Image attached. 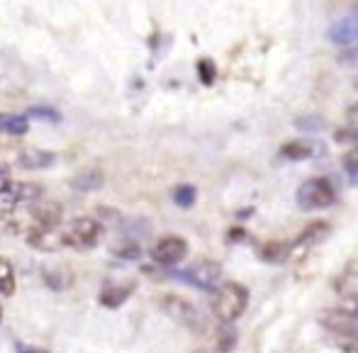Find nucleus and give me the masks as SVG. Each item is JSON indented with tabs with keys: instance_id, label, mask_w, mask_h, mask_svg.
Returning <instances> with one entry per match:
<instances>
[{
	"instance_id": "nucleus-31",
	"label": "nucleus",
	"mask_w": 358,
	"mask_h": 353,
	"mask_svg": "<svg viewBox=\"0 0 358 353\" xmlns=\"http://www.w3.org/2000/svg\"><path fill=\"white\" fill-rule=\"evenodd\" d=\"M354 88H356V90H358V78H356V80H354Z\"/></svg>"
},
{
	"instance_id": "nucleus-20",
	"label": "nucleus",
	"mask_w": 358,
	"mask_h": 353,
	"mask_svg": "<svg viewBox=\"0 0 358 353\" xmlns=\"http://www.w3.org/2000/svg\"><path fill=\"white\" fill-rule=\"evenodd\" d=\"M15 292V273L8 259H0V295H13Z\"/></svg>"
},
{
	"instance_id": "nucleus-23",
	"label": "nucleus",
	"mask_w": 358,
	"mask_h": 353,
	"mask_svg": "<svg viewBox=\"0 0 358 353\" xmlns=\"http://www.w3.org/2000/svg\"><path fill=\"white\" fill-rule=\"evenodd\" d=\"M297 129H305V132H320L324 127V120L317 117V115H310V117H300L297 120Z\"/></svg>"
},
{
	"instance_id": "nucleus-15",
	"label": "nucleus",
	"mask_w": 358,
	"mask_h": 353,
	"mask_svg": "<svg viewBox=\"0 0 358 353\" xmlns=\"http://www.w3.org/2000/svg\"><path fill=\"white\" fill-rule=\"evenodd\" d=\"M132 290H134L132 282H127V285H105V290L100 292V302L105 307H120L132 295Z\"/></svg>"
},
{
	"instance_id": "nucleus-24",
	"label": "nucleus",
	"mask_w": 358,
	"mask_h": 353,
	"mask_svg": "<svg viewBox=\"0 0 358 353\" xmlns=\"http://www.w3.org/2000/svg\"><path fill=\"white\" fill-rule=\"evenodd\" d=\"M339 64L346 69H358V47L346 49V52L339 54Z\"/></svg>"
},
{
	"instance_id": "nucleus-10",
	"label": "nucleus",
	"mask_w": 358,
	"mask_h": 353,
	"mask_svg": "<svg viewBox=\"0 0 358 353\" xmlns=\"http://www.w3.org/2000/svg\"><path fill=\"white\" fill-rule=\"evenodd\" d=\"M327 37H329L334 44H341V47L358 42V17L356 15H349V17L336 20V22L329 27V32H327Z\"/></svg>"
},
{
	"instance_id": "nucleus-30",
	"label": "nucleus",
	"mask_w": 358,
	"mask_h": 353,
	"mask_svg": "<svg viewBox=\"0 0 358 353\" xmlns=\"http://www.w3.org/2000/svg\"><path fill=\"white\" fill-rule=\"evenodd\" d=\"M354 15L358 17V0H356V5H354Z\"/></svg>"
},
{
	"instance_id": "nucleus-29",
	"label": "nucleus",
	"mask_w": 358,
	"mask_h": 353,
	"mask_svg": "<svg viewBox=\"0 0 358 353\" xmlns=\"http://www.w3.org/2000/svg\"><path fill=\"white\" fill-rule=\"evenodd\" d=\"M17 351H20V353H44V351H37V349H22V346H20Z\"/></svg>"
},
{
	"instance_id": "nucleus-9",
	"label": "nucleus",
	"mask_w": 358,
	"mask_h": 353,
	"mask_svg": "<svg viewBox=\"0 0 358 353\" xmlns=\"http://www.w3.org/2000/svg\"><path fill=\"white\" fill-rule=\"evenodd\" d=\"M27 241L39 251H59L66 246L64 231H57V226H37L27 234Z\"/></svg>"
},
{
	"instance_id": "nucleus-1",
	"label": "nucleus",
	"mask_w": 358,
	"mask_h": 353,
	"mask_svg": "<svg viewBox=\"0 0 358 353\" xmlns=\"http://www.w3.org/2000/svg\"><path fill=\"white\" fill-rule=\"evenodd\" d=\"M246 305H249V290L244 285H239V282H224L215 292L213 312L222 324H231V322L244 315Z\"/></svg>"
},
{
	"instance_id": "nucleus-4",
	"label": "nucleus",
	"mask_w": 358,
	"mask_h": 353,
	"mask_svg": "<svg viewBox=\"0 0 358 353\" xmlns=\"http://www.w3.org/2000/svg\"><path fill=\"white\" fill-rule=\"evenodd\" d=\"M100 234H103V224L98 219H93V217H78V219H73L66 226L64 241L71 249H90L100 239Z\"/></svg>"
},
{
	"instance_id": "nucleus-11",
	"label": "nucleus",
	"mask_w": 358,
	"mask_h": 353,
	"mask_svg": "<svg viewBox=\"0 0 358 353\" xmlns=\"http://www.w3.org/2000/svg\"><path fill=\"white\" fill-rule=\"evenodd\" d=\"M292 249H295L292 241H268V244L259 249V256L266 264H285L290 259Z\"/></svg>"
},
{
	"instance_id": "nucleus-19",
	"label": "nucleus",
	"mask_w": 358,
	"mask_h": 353,
	"mask_svg": "<svg viewBox=\"0 0 358 353\" xmlns=\"http://www.w3.org/2000/svg\"><path fill=\"white\" fill-rule=\"evenodd\" d=\"M283 156L285 159H292V161H300V159H310L312 156V146L307 141H287L283 144Z\"/></svg>"
},
{
	"instance_id": "nucleus-17",
	"label": "nucleus",
	"mask_w": 358,
	"mask_h": 353,
	"mask_svg": "<svg viewBox=\"0 0 358 353\" xmlns=\"http://www.w3.org/2000/svg\"><path fill=\"white\" fill-rule=\"evenodd\" d=\"M32 215L39 222V226H57L62 222V208L54 203H44L39 208H32Z\"/></svg>"
},
{
	"instance_id": "nucleus-26",
	"label": "nucleus",
	"mask_w": 358,
	"mask_h": 353,
	"mask_svg": "<svg viewBox=\"0 0 358 353\" xmlns=\"http://www.w3.org/2000/svg\"><path fill=\"white\" fill-rule=\"evenodd\" d=\"M117 254L124 256V259H137V256L142 254V249H139V246L132 241V244H124L122 249H117Z\"/></svg>"
},
{
	"instance_id": "nucleus-3",
	"label": "nucleus",
	"mask_w": 358,
	"mask_h": 353,
	"mask_svg": "<svg viewBox=\"0 0 358 353\" xmlns=\"http://www.w3.org/2000/svg\"><path fill=\"white\" fill-rule=\"evenodd\" d=\"M37 198H42V188L34 183H15V180L0 183V219L13 215L20 203H34Z\"/></svg>"
},
{
	"instance_id": "nucleus-12",
	"label": "nucleus",
	"mask_w": 358,
	"mask_h": 353,
	"mask_svg": "<svg viewBox=\"0 0 358 353\" xmlns=\"http://www.w3.org/2000/svg\"><path fill=\"white\" fill-rule=\"evenodd\" d=\"M57 161V156L52 151H39V149H24L17 156V164L27 171H37V168H49V166Z\"/></svg>"
},
{
	"instance_id": "nucleus-22",
	"label": "nucleus",
	"mask_w": 358,
	"mask_h": 353,
	"mask_svg": "<svg viewBox=\"0 0 358 353\" xmlns=\"http://www.w3.org/2000/svg\"><path fill=\"white\" fill-rule=\"evenodd\" d=\"M341 164H344V171L351 175V178H358V144L351 151H346V156H344Z\"/></svg>"
},
{
	"instance_id": "nucleus-14",
	"label": "nucleus",
	"mask_w": 358,
	"mask_h": 353,
	"mask_svg": "<svg viewBox=\"0 0 358 353\" xmlns=\"http://www.w3.org/2000/svg\"><path fill=\"white\" fill-rule=\"evenodd\" d=\"M236 346V331L231 329L229 324H224L220 331H217L213 346H205V349H198L195 353H231Z\"/></svg>"
},
{
	"instance_id": "nucleus-13",
	"label": "nucleus",
	"mask_w": 358,
	"mask_h": 353,
	"mask_svg": "<svg viewBox=\"0 0 358 353\" xmlns=\"http://www.w3.org/2000/svg\"><path fill=\"white\" fill-rule=\"evenodd\" d=\"M327 234H329V224H327V222H312V224L292 241V246H295V249H310V246H317L320 241H324Z\"/></svg>"
},
{
	"instance_id": "nucleus-6",
	"label": "nucleus",
	"mask_w": 358,
	"mask_h": 353,
	"mask_svg": "<svg viewBox=\"0 0 358 353\" xmlns=\"http://www.w3.org/2000/svg\"><path fill=\"white\" fill-rule=\"evenodd\" d=\"M161 310H164L166 315H169L173 322H178V324L188 326V329H198V326H200L198 310H195V307L190 305L188 300H183V297H178V295H166L164 300H161Z\"/></svg>"
},
{
	"instance_id": "nucleus-16",
	"label": "nucleus",
	"mask_w": 358,
	"mask_h": 353,
	"mask_svg": "<svg viewBox=\"0 0 358 353\" xmlns=\"http://www.w3.org/2000/svg\"><path fill=\"white\" fill-rule=\"evenodd\" d=\"M100 185H103V173H100V171H95V168L83 171V173H78L71 180V188L73 190H80V193H90V190H98Z\"/></svg>"
},
{
	"instance_id": "nucleus-27",
	"label": "nucleus",
	"mask_w": 358,
	"mask_h": 353,
	"mask_svg": "<svg viewBox=\"0 0 358 353\" xmlns=\"http://www.w3.org/2000/svg\"><path fill=\"white\" fill-rule=\"evenodd\" d=\"M29 115H32V117H47V120H52V122H57L59 120V115L54 113V110H47V108H34V110H29Z\"/></svg>"
},
{
	"instance_id": "nucleus-28",
	"label": "nucleus",
	"mask_w": 358,
	"mask_h": 353,
	"mask_svg": "<svg viewBox=\"0 0 358 353\" xmlns=\"http://www.w3.org/2000/svg\"><path fill=\"white\" fill-rule=\"evenodd\" d=\"M346 122H349L351 129H356L358 132V103L349 108V113H346Z\"/></svg>"
},
{
	"instance_id": "nucleus-25",
	"label": "nucleus",
	"mask_w": 358,
	"mask_h": 353,
	"mask_svg": "<svg viewBox=\"0 0 358 353\" xmlns=\"http://www.w3.org/2000/svg\"><path fill=\"white\" fill-rule=\"evenodd\" d=\"M198 71H200V78H203V83H213V80H215V66H213V62L203 59V62L198 64Z\"/></svg>"
},
{
	"instance_id": "nucleus-18",
	"label": "nucleus",
	"mask_w": 358,
	"mask_h": 353,
	"mask_svg": "<svg viewBox=\"0 0 358 353\" xmlns=\"http://www.w3.org/2000/svg\"><path fill=\"white\" fill-rule=\"evenodd\" d=\"M0 129L13 134V137H20V134L27 132L29 124L27 117H22V115H0Z\"/></svg>"
},
{
	"instance_id": "nucleus-32",
	"label": "nucleus",
	"mask_w": 358,
	"mask_h": 353,
	"mask_svg": "<svg viewBox=\"0 0 358 353\" xmlns=\"http://www.w3.org/2000/svg\"><path fill=\"white\" fill-rule=\"evenodd\" d=\"M0 315H3V310H0Z\"/></svg>"
},
{
	"instance_id": "nucleus-8",
	"label": "nucleus",
	"mask_w": 358,
	"mask_h": 353,
	"mask_svg": "<svg viewBox=\"0 0 358 353\" xmlns=\"http://www.w3.org/2000/svg\"><path fill=\"white\" fill-rule=\"evenodd\" d=\"M320 324L324 329L341 336H358V317L346 310H324L320 312Z\"/></svg>"
},
{
	"instance_id": "nucleus-5",
	"label": "nucleus",
	"mask_w": 358,
	"mask_h": 353,
	"mask_svg": "<svg viewBox=\"0 0 358 353\" xmlns=\"http://www.w3.org/2000/svg\"><path fill=\"white\" fill-rule=\"evenodd\" d=\"M176 278L190 282V285L198 287V290H213L222 278V266L217 264V261L203 259V261H198V264L190 266V268L176 273Z\"/></svg>"
},
{
	"instance_id": "nucleus-21",
	"label": "nucleus",
	"mask_w": 358,
	"mask_h": 353,
	"mask_svg": "<svg viewBox=\"0 0 358 353\" xmlns=\"http://www.w3.org/2000/svg\"><path fill=\"white\" fill-rule=\"evenodd\" d=\"M173 200L178 208H193L195 203V188L193 185H178L173 190Z\"/></svg>"
},
{
	"instance_id": "nucleus-7",
	"label": "nucleus",
	"mask_w": 358,
	"mask_h": 353,
	"mask_svg": "<svg viewBox=\"0 0 358 353\" xmlns=\"http://www.w3.org/2000/svg\"><path fill=\"white\" fill-rule=\"evenodd\" d=\"M188 256V241L180 239V236H164V239L156 241L154 251H151V259L159 266H176Z\"/></svg>"
},
{
	"instance_id": "nucleus-2",
	"label": "nucleus",
	"mask_w": 358,
	"mask_h": 353,
	"mask_svg": "<svg viewBox=\"0 0 358 353\" xmlns=\"http://www.w3.org/2000/svg\"><path fill=\"white\" fill-rule=\"evenodd\" d=\"M334 200L336 190L327 178H310L297 188V205H300V210H324L329 205H334Z\"/></svg>"
}]
</instances>
